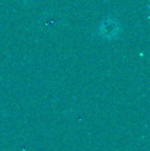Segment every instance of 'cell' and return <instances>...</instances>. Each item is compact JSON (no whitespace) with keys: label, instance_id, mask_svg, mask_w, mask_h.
<instances>
[{"label":"cell","instance_id":"obj_1","mask_svg":"<svg viewBox=\"0 0 150 151\" xmlns=\"http://www.w3.org/2000/svg\"><path fill=\"white\" fill-rule=\"evenodd\" d=\"M121 32V27L117 20L113 18L105 19L98 27V34L101 38L106 40L115 39Z\"/></svg>","mask_w":150,"mask_h":151}]
</instances>
